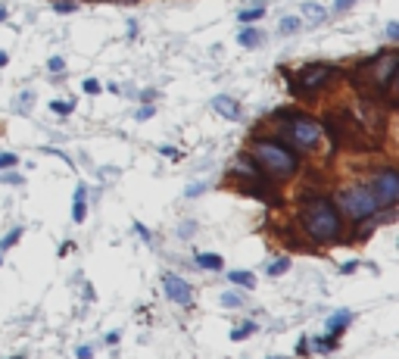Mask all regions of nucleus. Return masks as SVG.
I'll list each match as a JSON object with an SVG mask.
<instances>
[{"label": "nucleus", "instance_id": "nucleus-1", "mask_svg": "<svg viewBox=\"0 0 399 359\" xmlns=\"http://www.w3.org/2000/svg\"><path fill=\"white\" fill-rule=\"evenodd\" d=\"M299 222H303V231L312 237L315 244H334L337 237L343 235V216L334 206V200L322 194L306 197L303 210H299Z\"/></svg>", "mask_w": 399, "mask_h": 359}, {"label": "nucleus", "instance_id": "nucleus-2", "mask_svg": "<svg viewBox=\"0 0 399 359\" xmlns=\"http://www.w3.org/2000/svg\"><path fill=\"white\" fill-rule=\"evenodd\" d=\"M250 156L256 159V166L271 178V182H281L299 172V154L294 147H287L284 141L269 135H259L250 141Z\"/></svg>", "mask_w": 399, "mask_h": 359}, {"label": "nucleus", "instance_id": "nucleus-3", "mask_svg": "<svg viewBox=\"0 0 399 359\" xmlns=\"http://www.w3.org/2000/svg\"><path fill=\"white\" fill-rule=\"evenodd\" d=\"M275 116L284 122L281 135L287 138L296 150H318V147H322L324 129L312 116H306V112H294V110H281V112H275Z\"/></svg>", "mask_w": 399, "mask_h": 359}, {"label": "nucleus", "instance_id": "nucleus-4", "mask_svg": "<svg viewBox=\"0 0 399 359\" xmlns=\"http://www.w3.org/2000/svg\"><path fill=\"white\" fill-rule=\"evenodd\" d=\"M334 206L340 210V216L352 219V222H362V219L375 216V212H381L384 206L377 200L375 194H371L368 184H359V188H343L334 194Z\"/></svg>", "mask_w": 399, "mask_h": 359}, {"label": "nucleus", "instance_id": "nucleus-5", "mask_svg": "<svg viewBox=\"0 0 399 359\" xmlns=\"http://www.w3.org/2000/svg\"><path fill=\"white\" fill-rule=\"evenodd\" d=\"M359 72H362L377 91H387L390 85H393L396 72H399V53L396 50H384L381 57L365 59V63L359 66Z\"/></svg>", "mask_w": 399, "mask_h": 359}, {"label": "nucleus", "instance_id": "nucleus-6", "mask_svg": "<svg viewBox=\"0 0 399 359\" xmlns=\"http://www.w3.org/2000/svg\"><path fill=\"white\" fill-rule=\"evenodd\" d=\"M331 78H334V66H328V63L303 66L299 75H296V82H290V94L294 97H309V94H315L318 88H324Z\"/></svg>", "mask_w": 399, "mask_h": 359}, {"label": "nucleus", "instance_id": "nucleus-7", "mask_svg": "<svg viewBox=\"0 0 399 359\" xmlns=\"http://www.w3.org/2000/svg\"><path fill=\"white\" fill-rule=\"evenodd\" d=\"M368 188H371V194L381 200L384 210H390V206L399 200V172L393 169V166H384L381 172H375V175H371Z\"/></svg>", "mask_w": 399, "mask_h": 359}, {"label": "nucleus", "instance_id": "nucleus-8", "mask_svg": "<svg viewBox=\"0 0 399 359\" xmlns=\"http://www.w3.org/2000/svg\"><path fill=\"white\" fill-rule=\"evenodd\" d=\"M241 191L247 197H256V200L262 203H281V197H278L275 184H271V178H259V182H241Z\"/></svg>", "mask_w": 399, "mask_h": 359}, {"label": "nucleus", "instance_id": "nucleus-9", "mask_svg": "<svg viewBox=\"0 0 399 359\" xmlns=\"http://www.w3.org/2000/svg\"><path fill=\"white\" fill-rule=\"evenodd\" d=\"M231 175L237 178V182H259V178H269L262 169L256 166V159H253L250 154L237 156L234 163H231Z\"/></svg>", "mask_w": 399, "mask_h": 359}, {"label": "nucleus", "instance_id": "nucleus-10", "mask_svg": "<svg viewBox=\"0 0 399 359\" xmlns=\"http://www.w3.org/2000/svg\"><path fill=\"white\" fill-rule=\"evenodd\" d=\"M163 288H165V294H169V300L181 303V307H188L190 297H194V288H190L181 275H165L163 278Z\"/></svg>", "mask_w": 399, "mask_h": 359}, {"label": "nucleus", "instance_id": "nucleus-11", "mask_svg": "<svg viewBox=\"0 0 399 359\" xmlns=\"http://www.w3.org/2000/svg\"><path fill=\"white\" fill-rule=\"evenodd\" d=\"M212 106H216V112H222L225 119H241V103L228 94H218L216 101H212Z\"/></svg>", "mask_w": 399, "mask_h": 359}, {"label": "nucleus", "instance_id": "nucleus-12", "mask_svg": "<svg viewBox=\"0 0 399 359\" xmlns=\"http://www.w3.org/2000/svg\"><path fill=\"white\" fill-rule=\"evenodd\" d=\"M84 197H88V188L78 184L75 197H72V222H84V216H88V203H84Z\"/></svg>", "mask_w": 399, "mask_h": 359}, {"label": "nucleus", "instance_id": "nucleus-13", "mask_svg": "<svg viewBox=\"0 0 399 359\" xmlns=\"http://www.w3.org/2000/svg\"><path fill=\"white\" fill-rule=\"evenodd\" d=\"M349 322H352V312H349V309H340V312H334V316L328 318V325H324V328H328V335H337V337H340V331L347 328Z\"/></svg>", "mask_w": 399, "mask_h": 359}, {"label": "nucleus", "instance_id": "nucleus-14", "mask_svg": "<svg viewBox=\"0 0 399 359\" xmlns=\"http://www.w3.org/2000/svg\"><path fill=\"white\" fill-rule=\"evenodd\" d=\"M309 353H334L337 350V335H322L315 337V341H309Z\"/></svg>", "mask_w": 399, "mask_h": 359}, {"label": "nucleus", "instance_id": "nucleus-15", "mask_svg": "<svg viewBox=\"0 0 399 359\" xmlns=\"http://www.w3.org/2000/svg\"><path fill=\"white\" fill-rule=\"evenodd\" d=\"M303 16H306V25H322L324 19H328V10L318 3H306L303 6Z\"/></svg>", "mask_w": 399, "mask_h": 359}, {"label": "nucleus", "instance_id": "nucleus-16", "mask_svg": "<svg viewBox=\"0 0 399 359\" xmlns=\"http://www.w3.org/2000/svg\"><path fill=\"white\" fill-rule=\"evenodd\" d=\"M197 265L200 269H209V272H222L225 269V263H222V256L218 254H200V250H197Z\"/></svg>", "mask_w": 399, "mask_h": 359}, {"label": "nucleus", "instance_id": "nucleus-17", "mask_svg": "<svg viewBox=\"0 0 399 359\" xmlns=\"http://www.w3.org/2000/svg\"><path fill=\"white\" fill-rule=\"evenodd\" d=\"M237 41H241L243 47H259V44H262V31L253 29V25H243V31H241V38H237Z\"/></svg>", "mask_w": 399, "mask_h": 359}, {"label": "nucleus", "instance_id": "nucleus-18", "mask_svg": "<svg viewBox=\"0 0 399 359\" xmlns=\"http://www.w3.org/2000/svg\"><path fill=\"white\" fill-rule=\"evenodd\" d=\"M228 281L241 284V288H253V284H256V275H253V272H228Z\"/></svg>", "mask_w": 399, "mask_h": 359}, {"label": "nucleus", "instance_id": "nucleus-19", "mask_svg": "<svg viewBox=\"0 0 399 359\" xmlns=\"http://www.w3.org/2000/svg\"><path fill=\"white\" fill-rule=\"evenodd\" d=\"M262 16H265V6H253V10H243L237 19H241V25H253L256 19H262Z\"/></svg>", "mask_w": 399, "mask_h": 359}, {"label": "nucleus", "instance_id": "nucleus-20", "mask_svg": "<svg viewBox=\"0 0 399 359\" xmlns=\"http://www.w3.org/2000/svg\"><path fill=\"white\" fill-rule=\"evenodd\" d=\"M287 269H290V259H287V256H278V259H271L269 275H271V278H278V275H284Z\"/></svg>", "mask_w": 399, "mask_h": 359}, {"label": "nucleus", "instance_id": "nucleus-21", "mask_svg": "<svg viewBox=\"0 0 399 359\" xmlns=\"http://www.w3.org/2000/svg\"><path fill=\"white\" fill-rule=\"evenodd\" d=\"M278 31H281V35H294V31H299V19L296 16H284L281 25H278Z\"/></svg>", "mask_w": 399, "mask_h": 359}, {"label": "nucleus", "instance_id": "nucleus-22", "mask_svg": "<svg viewBox=\"0 0 399 359\" xmlns=\"http://www.w3.org/2000/svg\"><path fill=\"white\" fill-rule=\"evenodd\" d=\"M19 237H22V228H13L10 235L3 237V241H0V254H3V250H10V247H16V241Z\"/></svg>", "mask_w": 399, "mask_h": 359}, {"label": "nucleus", "instance_id": "nucleus-23", "mask_svg": "<svg viewBox=\"0 0 399 359\" xmlns=\"http://www.w3.org/2000/svg\"><path fill=\"white\" fill-rule=\"evenodd\" d=\"M253 331H256V322H247V325H241V328L231 331V337H234V341H243V337H250Z\"/></svg>", "mask_w": 399, "mask_h": 359}, {"label": "nucleus", "instance_id": "nucleus-24", "mask_svg": "<svg viewBox=\"0 0 399 359\" xmlns=\"http://www.w3.org/2000/svg\"><path fill=\"white\" fill-rule=\"evenodd\" d=\"M222 307H228V309L243 307V297L241 294H222Z\"/></svg>", "mask_w": 399, "mask_h": 359}, {"label": "nucleus", "instance_id": "nucleus-25", "mask_svg": "<svg viewBox=\"0 0 399 359\" xmlns=\"http://www.w3.org/2000/svg\"><path fill=\"white\" fill-rule=\"evenodd\" d=\"M50 110H53V112H59V116H69V112L75 110V106H72V103H63V101H53V103H50Z\"/></svg>", "mask_w": 399, "mask_h": 359}, {"label": "nucleus", "instance_id": "nucleus-26", "mask_svg": "<svg viewBox=\"0 0 399 359\" xmlns=\"http://www.w3.org/2000/svg\"><path fill=\"white\" fill-rule=\"evenodd\" d=\"M13 166H19L16 154H0V169H13Z\"/></svg>", "mask_w": 399, "mask_h": 359}, {"label": "nucleus", "instance_id": "nucleus-27", "mask_svg": "<svg viewBox=\"0 0 399 359\" xmlns=\"http://www.w3.org/2000/svg\"><path fill=\"white\" fill-rule=\"evenodd\" d=\"M47 69H50V72H57V75H59V72H63V69H66V59H63V57H50Z\"/></svg>", "mask_w": 399, "mask_h": 359}, {"label": "nucleus", "instance_id": "nucleus-28", "mask_svg": "<svg viewBox=\"0 0 399 359\" xmlns=\"http://www.w3.org/2000/svg\"><path fill=\"white\" fill-rule=\"evenodd\" d=\"M53 10H57V13H75V3H72V0H57Z\"/></svg>", "mask_w": 399, "mask_h": 359}, {"label": "nucleus", "instance_id": "nucleus-29", "mask_svg": "<svg viewBox=\"0 0 399 359\" xmlns=\"http://www.w3.org/2000/svg\"><path fill=\"white\" fill-rule=\"evenodd\" d=\"M84 94H100V82H97V78H84Z\"/></svg>", "mask_w": 399, "mask_h": 359}, {"label": "nucleus", "instance_id": "nucleus-30", "mask_svg": "<svg viewBox=\"0 0 399 359\" xmlns=\"http://www.w3.org/2000/svg\"><path fill=\"white\" fill-rule=\"evenodd\" d=\"M135 231H137V235H141V237H144V241H147V244L153 241V231L147 228V225H141V222H137V225H135Z\"/></svg>", "mask_w": 399, "mask_h": 359}, {"label": "nucleus", "instance_id": "nucleus-31", "mask_svg": "<svg viewBox=\"0 0 399 359\" xmlns=\"http://www.w3.org/2000/svg\"><path fill=\"white\" fill-rule=\"evenodd\" d=\"M356 0H334V13H347Z\"/></svg>", "mask_w": 399, "mask_h": 359}, {"label": "nucleus", "instance_id": "nucleus-32", "mask_svg": "<svg viewBox=\"0 0 399 359\" xmlns=\"http://www.w3.org/2000/svg\"><path fill=\"white\" fill-rule=\"evenodd\" d=\"M150 116H153V106H141V110H137V122H147Z\"/></svg>", "mask_w": 399, "mask_h": 359}, {"label": "nucleus", "instance_id": "nucleus-33", "mask_svg": "<svg viewBox=\"0 0 399 359\" xmlns=\"http://www.w3.org/2000/svg\"><path fill=\"white\" fill-rule=\"evenodd\" d=\"M387 38H390V41H396V38H399V22H390L387 25Z\"/></svg>", "mask_w": 399, "mask_h": 359}, {"label": "nucleus", "instance_id": "nucleus-34", "mask_svg": "<svg viewBox=\"0 0 399 359\" xmlns=\"http://www.w3.org/2000/svg\"><path fill=\"white\" fill-rule=\"evenodd\" d=\"M75 356H78V359H91V356H94V350H91V347H78Z\"/></svg>", "mask_w": 399, "mask_h": 359}, {"label": "nucleus", "instance_id": "nucleus-35", "mask_svg": "<svg viewBox=\"0 0 399 359\" xmlns=\"http://www.w3.org/2000/svg\"><path fill=\"white\" fill-rule=\"evenodd\" d=\"M159 154H163V156H178V150L169 147V144H163V147H159Z\"/></svg>", "mask_w": 399, "mask_h": 359}, {"label": "nucleus", "instance_id": "nucleus-36", "mask_svg": "<svg viewBox=\"0 0 399 359\" xmlns=\"http://www.w3.org/2000/svg\"><path fill=\"white\" fill-rule=\"evenodd\" d=\"M200 194H203V184H190L188 188V197H200Z\"/></svg>", "mask_w": 399, "mask_h": 359}, {"label": "nucleus", "instance_id": "nucleus-37", "mask_svg": "<svg viewBox=\"0 0 399 359\" xmlns=\"http://www.w3.org/2000/svg\"><path fill=\"white\" fill-rule=\"evenodd\" d=\"M194 228H197L194 222H184V225H181V235H184V237H188V235H194Z\"/></svg>", "mask_w": 399, "mask_h": 359}, {"label": "nucleus", "instance_id": "nucleus-38", "mask_svg": "<svg viewBox=\"0 0 399 359\" xmlns=\"http://www.w3.org/2000/svg\"><path fill=\"white\" fill-rule=\"evenodd\" d=\"M296 350H299V353H309V341H306V337H299V344H296Z\"/></svg>", "mask_w": 399, "mask_h": 359}, {"label": "nucleus", "instance_id": "nucleus-39", "mask_svg": "<svg viewBox=\"0 0 399 359\" xmlns=\"http://www.w3.org/2000/svg\"><path fill=\"white\" fill-rule=\"evenodd\" d=\"M3 182H6V184H19L22 178H19V175H3Z\"/></svg>", "mask_w": 399, "mask_h": 359}, {"label": "nucleus", "instance_id": "nucleus-40", "mask_svg": "<svg viewBox=\"0 0 399 359\" xmlns=\"http://www.w3.org/2000/svg\"><path fill=\"white\" fill-rule=\"evenodd\" d=\"M6 63H10V57H6V53L0 50V66H6Z\"/></svg>", "mask_w": 399, "mask_h": 359}, {"label": "nucleus", "instance_id": "nucleus-41", "mask_svg": "<svg viewBox=\"0 0 399 359\" xmlns=\"http://www.w3.org/2000/svg\"><path fill=\"white\" fill-rule=\"evenodd\" d=\"M3 19H6V6L0 3V22H3Z\"/></svg>", "mask_w": 399, "mask_h": 359}, {"label": "nucleus", "instance_id": "nucleus-42", "mask_svg": "<svg viewBox=\"0 0 399 359\" xmlns=\"http://www.w3.org/2000/svg\"><path fill=\"white\" fill-rule=\"evenodd\" d=\"M269 359H284V356H269Z\"/></svg>", "mask_w": 399, "mask_h": 359}, {"label": "nucleus", "instance_id": "nucleus-43", "mask_svg": "<svg viewBox=\"0 0 399 359\" xmlns=\"http://www.w3.org/2000/svg\"><path fill=\"white\" fill-rule=\"evenodd\" d=\"M0 265H3V254H0Z\"/></svg>", "mask_w": 399, "mask_h": 359}]
</instances>
